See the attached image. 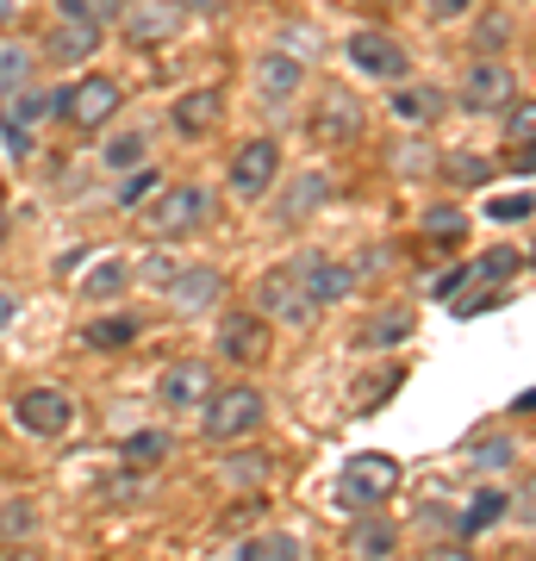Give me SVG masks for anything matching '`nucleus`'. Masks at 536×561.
<instances>
[{"label":"nucleus","mask_w":536,"mask_h":561,"mask_svg":"<svg viewBox=\"0 0 536 561\" xmlns=\"http://www.w3.org/2000/svg\"><path fill=\"white\" fill-rule=\"evenodd\" d=\"M399 493V456H387V449H362V456L343 461L338 474V512H380V505Z\"/></svg>","instance_id":"nucleus-2"},{"label":"nucleus","mask_w":536,"mask_h":561,"mask_svg":"<svg viewBox=\"0 0 536 561\" xmlns=\"http://www.w3.org/2000/svg\"><path fill=\"white\" fill-rule=\"evenodd\" d=\"M162 294H169V312H175V319H199V312H213V306L225 300V275H219V268H199V262H187V268L162 287Z\"/></svg>","instance_id":"nucleus-15"},{"label":"nucleus","mask_w":536,"mask_h":561,"mask_svg":"<svg viewBox=\"0 0 536 561\" xmlns=\"http://www.w3.org/2000/svg\"><path fill=\"white\" fill-rule=\"evenodd\" d=\"M206 393H213V368L206 362H169L157 375V405H169V412H199Z\"/></svg>","instance_id":"nucleus-18"},{"label":"nucleus","mask_w":536,"mask_h":561,"mask_svg":"<svg viewBox=\"0 0 536 561\" xmlns=\"http://www.w3.org/2000/svg\"><path fill=\"white\" fill-rule=\"evenodd\" d=\"M138 219H144V231L150 238H162V243H175V238H194L199 225L213 219V194L199 187V181H162L157 194L138 206Z\"/></svg>","instance_id":"nucleus-1"},{"label":"nucleus","mask_w":536,"mask_h":561,"mask_svg":"<svg viewBox=\"0 0 536 561\" xmlns=\"http://www.w3.org/2000/svg\"><path fill=\"white\" fill-rule=\"evenodd\" d=\"M399 530L380 512H356V530H350V556H394Z\"/></svg>","instance_id":"nucleus-28"},{"label":"nucleus","mask_w":536,"mask_h":561,"mask_svg":"<svg viewBox=\"0 0 536 561\" xmlns=\"http://www.w3.org/2000/svg\"><path fill=\"white\" fill-rule=\"evenodd\" d=\"M20 25V0H0V32H13Z\"/></svg>","instance_id":"nucleus-53"},{"label":"nucleus","mask_w":536,"mask_h":561,"mask_svg":"<svg viewBox=\"0 0 536 561\" xmlns=\"http://www.w3.org/2000/svg\"><path fill=\"white\" fill-rule=\"evenodd\" d=\"M32 69H38L32 44H20V38H7V44H0V94L25 88V81H32Z\"/></svg>","instance_id":"nucleus-33"},{"label":"nucleus","mask_w":536,"mask_h":561,"mask_svg":"<svg viewBox=\"0 0 536 561\" xmlns=\"http://www.w3.org/2000/svg\"><path fill=\"white\" fill-rule=\"evenodd\" d=\"M138 337H144L138 312H100V319L81 324V343H88V350H100V356H113V350H132Z\"/></svg>","instance_id":"nucleus-23"},{"label":"nucleus","mask_w":536,"mask_h":561,"mask_svg":"<svg viewBox=\"0 0 536 561\" xmlns=\"http://www.w3.org/2000/svg\"><path fill=\"white\" fill-rule=\"evenodd\" d=\"M399 387V368H387V375H368V381L356 387V412H375V400H387Z\"/></svg>","instance_id":"nucleus-44"},{"label":"nucleus","mask_w":536,"mask_h":561,"mask_svg":"<svg viewBox=\"0 0 536 561\" xmlns=\"http://www.w3.org/2000/svg\"><path fill=\"white\" fill-rule=\"evenodd\" d=\"M62 94H69V88H32V81H25V88H13V94H0V119L32 125V131H38L44 119H57L62 113Z\"/></svg>","instance_id":"nucleus-20"},{"label":"nucleus","mask_w":536,"mask_h":561,"mask_svg":"<svg viewBox=\"0 0 536 561\" xmlns=\"http://www.w3.org/2000/svg\"><path fill=\"white\" fill-rule=\"evenodd\" d=\"M387 113H394L399 125H412V131H424V125H437L443 113H449V94H443L437 81H394L387 88Z\"/></svg>","instance_id":"nucleus-16"},{"label":"nucleus","mask_w":536,"mask_h":561,"mask_svg":"<svg viewBox=\"0 0 536 561\" xmlns=\"http://www.w3.org/2000/svg\"><path fill=\"white\" fill-rule=\"evenodd\" d=\"M181 268H187L181 256H144V262H138V280H144V287H169Z\"/></svg>","instance_id":"nucleus-41"},{"label":"nucleus","mask_w":536,"mask_h":561,"mask_svg":"<svg viewBox=\"0 0 536 561\" xmlns=\"http://www.w3.org/2000/svg\"><path fill=\"white\" fill-rule=\"evenodd\" d=\"M306 131H312V144H356L362 131H368V106L350 94V88H324L312 101V113H306Z\"/></svg>","instance_id":"nucleus-5"},{"label":"nucleus","mask_w":536,"mask_h":561,"mask_svg":"<svg viewBox=\"0 0 536 561\" xmlns=\"http://www.w3.org/2000/svg\"><path fill=\"white\" fill-rule=\"evenodd\" d=\"M32 530H38V512H32V505H0V537H32Z\"/></svg>","instance_id":"nucleus-42"},{"label":"nucleus","mask_w":536,"mask_h":561,"mask_svg":"<svg viewBox=\"0 0 536 561\" xmlns=\"http://www.w3.org/2000/svg\"><path fill=\"white\" fill-rule=\"evenodd\" d=\"M505 512H512V500H505V486H480L475 500H468V505L456 512V537H461V542L487 537V530H493V524L505 518Z\"/></svg>","instance_id":"nucleus-25"},{"label":"nucleus","mask_w":536,"mask_h":561,"mask_svg":"<svg viewBox=\"0 0 536 561\" xmlns=\"http://www.w3.org/2000/svg\"><path fill=\"white\" fill-rule=\"evenodd\" d=\"M88 256H94V250H62V256H57V275H62V280L81 275V268H88Z\"/></svg>","instance_id":"nucleus-51"},{"label":"nucleus","mask_w":536,"mask_h":561,"mask_svg":"<svg viewBox=\"0 0 536 561\" xmlns=\"http://www.w3.org/2000/svg\"><path fill=\"white\" fill-rule=\"evenodd\" d=\"M181 7H194V13H219L225 0H181Z\"/></svg>","instance_id":"nucleus-57"},{"label":"nucleus","mask_w":536,"mask_h":561,"mask_svg":"<svg viewBox=\"0 0 536 561\" xmlns=\"http://www.w3.org/2000/svg\"><path fill=\"white\" fill-rule=\"evenodd\" d=\"M505 38H512V20H505V13H487V20H480V32H475V57H499V50H505Z\"/></svg>","instance_id":"nucleus-38"},{"label":"nucleus","mask_w":536,"mask_h":561,"mask_svg":"<svg viewBox=\"0 0 536 561\" xmlns=\"http://www.w3.org/2000/svg\"><path fill=\"white\" fill-rule=\"evenodd\" d=\"M431 162H437V150H424V144H399V150H394V169H399V175H424Z\"/></svg>","instance_id":"nucleus-45"},{"label":"nucleus","mask_w":536,"mask_h":561,"mask_svg":"<svg viewBox=\"0 0 536 561\" xmlns=\"http://www.w3.org/2000/svg\"><path fill=\"white\" fill-rule=\"evenodd\" d=\"M287 268H294V280L306 287L312 306H343L350 294H356V268H350L343 256H331V250H299Z\"/></svg>","instance_id":"nucleus-8"},{"label":"nucleus","mask_w":536,"mask_h":561,"mask_svg":"<svg viewBox=\"0 0 536 561\" xmlns=\"http://www.w3.org/2000/svg\"><path fill=\"white\" fill-rule=\"evenodd\" d=\"M250 518H256V505H243V512H225V518H219V530H243Z\"/></svg>","instance_id":"nucleus-52"},{"label":"nucleus","mask_w":536,"mask_h":561,"mask_svg":"<svg viewBox=\"0 0 536 561\" xmlns=\"http://www.w3.org/2000/svg\"><path fill=\"white\" fill-rule=\"evenodd\" d=\"M175 456V437L169 431H132V437L119 443V468H162V461Z\"/></svg>","instance_id":"nucleus-26"},{"label":"nucleus","mask_w":536,"mask_h":561,"mask_svg":"<svg viewBox=\"0 0 536 561\" xmlns=\"http://www.w3.org/2000/svg\"><path fill=\"white\" fill-rule=\"evenodd\" d=\"M138 162H150V138H144L138 125H132V131H113V138L100 144V169H106V175H125V169H138Z\"/></svg>","instance_id":"nucleus-27"},{"label":"nucleus","mask_w":536,"mask_h":561,"mask_svg":"<svg viewBox=\"0 0 536 561\" xmlns=\"http://www.w3.org/2000/svg\"><path fill=\"white\" fill-rule=\"evenodd\" d=\"M119 106H125V88L113 76H81L62 94V119L76 125V131H106V125L119 119Z\"/></svg>","instance_id":"nucleus-7"},{"label":"nucleus","mask_w":536,"mask_h":561,"mask_svg":"<svg viewBox=\"0 0 536 561\" xmlns=\"http://www.w3.org/2000/svg\"><path fill=\"white\" fill-rule=\"evenodd\" d=\"M517 518H524V524H536V481H531V493L517 500Z\"/></svg>","instance_id":"nucleus-55"},{"label":"nucleus","mask_w":536,"mask_h":561,"mask_svg":"<svg viewBox=\"0 0 536 561\" xmlns=\"http://www.w3.org/2000/svg\"><path fill=\"white\" fill-rule=\"evenodd\" d=\"M113 7H125V0H113Z\"/></svg>","instance_id":"nucleus-59"},{"label":"nucleus","mask_w":536,"mask_h":561,"mask_svg":"<svg viewBox=\"0 0 536 561\" xmlns=\"http://www.w3.org/2000/svg\"><path fill=\"white\" fill-rule=\"evenodd\" d=\"M512 461H517V443L512 437H480L475 449H468V468H475V474H505Z\"/></svg>","instance_id":"nucleus-34"},{"label":"nucleus","mask_w":536,"mask_h":561,"mask_svg":"<svg viewBox=\"0 0 536 561\" xmlns=\"http://www.w3.org/2000/svg\"><path fill=\"white\" fill-rule=\"evenodd\" d=\"M343 57H350V69H356V76L380 81V88H394V81L412 76L406 44H399L394 32H380V25H362V32H350V38H343Z\"/></svg>","instance_id":"nucleus-4"},{"label":"nucleus","mask_w":536,"mask_h":561,"mask_svg":"<svg viewBox=\"0 0 536 561\" xmlns=\"http://www.w3.org/2000/svg\"><path fill=\"white\" fill-rule=\"evenodd\" d=\"M468 280H475V262H456V268H443V275H437V287H431V294H437V300H456Z\"/></svg>","instance_id":"nucleus-46"},{"label":"nucleus","mask_w":536,"mask_h":561,"mask_svg":"<svg viewBox=\"0 0 536 561\" xmlns=\"http://www.w3.org/2000/svg\"><path fill=\"white\" fill-rule=\"evenodd\" d=\"M181 25H187L181 0H125L119 7L125 44H169V38H181Z\"/></svg>","instance_id":"nucleus-11"},{"label":"nucleus","mask_w":536,"mask_h":561,"mask_svg":"<svg viewBox=\"0 0 536 561\" xmlns=\"http://www.w3.org/2000/svg\"><path fill=\"white\" fill-rule=\"evenodd\" d=\"M157 187H162V175L150 169V162H138V169H125V175H119V194H113V206H125V213H132V206H144Z\"/></svg>","instance_id":"nucleus-35"},{"label":"nucleus","mask_w":536,"mask_h":561,"mask_svg":"<svg viewBox=\"0 0 536 561\" xmlns=\"http://www.w3.org/2000/svg\"><path fill=\"white\" fill-rule=\"evenodd\" d=\"M281 175V144L275 138H250L231 150V169H225V181H231V194L238 201H262L269 187H275Z\"/></svg>","instance_id":"nucleus-10"},{"label":"nucleus","mask_w":536,"mask_h":561,"mask_svg":"<svg viewBox=\"0 0 536 561\" xmlns=\"http://www.w3.org/2000/svg\"><path fill=\"white\" fill-rule=\"evenodd\" d=\"M225 119V88H187V94H175V106H169V125H175V138L199 144L213 138Z\"/></svg>","instance_id":"nucleus-17"},{"label":"nucleus","mask_w":536,"mask_h":561,"mask_svg":"<svg viewBox=\"0 0 536 561\" xmlns=\"http://www.w3.org/2000/svg\"><path fill=\"white\" fill-rule=\"evenodd\" d=\"M0 243H7V206H0Z\"/></svg>","instance_id":"nucleus-58"},{"label":"nucleus","mask_w":536,"mask_h":561,"mask_svg":"<svg viewBox=\"0 0 536 561\" xmlns=\"http://www.w3.org/2000/svg\"><path fill=\"white\" fill-rule=\"evenodd\" d=\"M350 268H356V280H368V275H380V268H387V250H362L356 262H350Z\"/></svg>","instance_id":"nucleus-50"},{"label":"nucleus","mask_w":536,"mask_h":561,"mask_svg":"<svg viewBox=\"0 0 536 561\" xmlns=\"http://www.w3.org/2000/svg\"><path fill=\"white\" fill-rule=\"evenodd\" d=\"M306 542L287 537V530H262V537H243L238 542V561H299Z\"/></svg>","instance_id":"nucleus-29"},{"label":"nucleus","mask_w":536,"mask_h":561,"mask_svg":"<svg viewBox=\"0 0 536 561\" xmlns=\"http://www.w3.org/2000/svg\"><path fill=\"white\" fill-rule=\"evenodd\" d=\"M505 138H512V150H517V144H536V101H512V106H505Z\"/></svg>","instance_id":"nucleus-39"},{"label":"nucleus","mask_w":536,"mask_h":561,"mask_svg":"<svg viewBox=\"0 0 536 561\" xmlns=\"http://www.w3.org/2000/svg\"><path fill=\"white\" fill-rule=\"evenodd\" d=\"M443 175L461 181V187H487L493 181V162H480L475 150H449V162H443Z\"/></svg>","instance_id":"nucleus-36"},{"label":"nucleus","mask_w":536,"mask_h":561,"mask_svg":"<svg viewBox=\"0 0 536 561\" xmlns=\"http://www.w3.org/2000/svg\"><path fill=\"white\" fill-rule=\"evenodd\" d=\"M13 424H20L25 437H69V424H76V400L62 393V387H25L20 400H13Z\"/></svg>","instance_id":"nucleus-9"},{"label":"nucleus","mask_w":536,"mask_h":561,"mask_svg":"<svg viewBox=\"0 0 536 561\" xmlns=\"http://www.w3.org/2000/svg\"><path fill=\"white\" fill-rule=\"evenodd\" d=\"M57 20H88V25H106V20H119V7H113V0H57Z\"/></svg>","instance_id":"nucleus-37"},{"label":"nucleus","mask_w":536,"mask_h":561,"mask_svg":"<svg viewBox=\"0 0 536 561\" xmlns=\"http://www.w3.org/2000/svg\"><path fill=\"white\" fill-rule=\"evenodd\" d=\"M0 138H7V150H13V157H32V138H38V131H32V125L0 119Z\"/></svg>","instance_id":"nucleus-49"},{"label":"nucleus","mask_w":536,"mask_h":561,"mask_svg":"<svg viewBox=\"0 0 536 561\" xmlns=\"http://www.w3.org/2000/svg\"><path fill=\"white\" fill-rule=\"evenodd\" d=\"M512 412H517V419H531V412H536V387H524V393H517Z\"/></svg>","instance_id":"nucleus-54"},{"label":"nucleus","mask_w":536,"mask_h":561,"mask_svg":"<svg viewBox=\"0 0 536 561\" xmlns=\"http://www.w3.org/2000/svg\"><path fill=\"white\" fill-rule=\"evenodd\" d=\"M13 312H20V300H13V294H0V331L13 324Z\"/></svg>","instance_id":"nucleus-56"},{"label":"nucleus","mask_w":536,"mask_h":561,"mask_svg":"<svg viewBox=\"0 0 536 561\" xmlns=\"http://www.w3.org/2000/svg\"><path fill=\"white\" fill-rule=\"evenodd\" d=\"M524 262H531L524 250H512V243H493V250L475 262V280H480V287H505V280H512Z\"/></svg>","instance_id":"nucleus-30"},{"label":"nucleus","mask_w":536,"mask_h":561,"mask_svg":"<svg viewBox=\"0 0 536 561\" xmlns=\"http://www.w3.org/2000/svg\"><path fill=\"white\" fill-rule=\"evenodd\" d=\"M331 194H338V181L324 175V169H306V175H294L287 187H281V206H275V219H281V225H299V219H312L318 206H331Z\"/></svg>","instance_id":"nucleus-19"},{"label":"nucleus","mask_w":536,"mask_h":561,"mask_svg":"<svg viewBox=\"0 0 536 561\" xmlns=\"http://www.w3.org/2000/svg\"><path fill=\"white\" fill-rule=\"evenodd\" d=\"M449 101H456L461 113H505V106L517 101V76L499 57H475V62H468V76L456 81V94H449Z\"/></svg>","instance_id":"nucleus-6"},{"label":"nucleus","mask_w":536,"mask_h":561,"mask_svg":"<svg viewBox=\"0 0 536 561\" xmlns=\"http://www.w3.org/2000/svg\"><path fill=\"white\" fill-rule=\"evenodd\" d=\"M531 262H536V250H531Z\"/></svg>","instance_id":"nucleus-60"},{"label":"nucleus","mask_w":536,"mask_h":561,"mask_svg":"<svg viewBox=\"0 0 536 561\" xmlns=\"http://www.w3.org/2000/svg\"><path fill=\"white\" fill-rule=\"evenodd\" d=\"M306 88V57H294V44H275L256 57V94L262 106H287Z\"/></svg>","instance_id":"nucleus-14"},{"label":"nucleus","mask_w":536,"mask_h":561,"mask_svg":"<svg viewBox=\"0 0 536 561\" xmlns=\"http://www.w3.org/2000/svg\"><path fill=\"white\" fill-rule=\"evenodd\" d=\"M125 287H132V262L125 256H94L81 268V300L88 306H113Z\"/></svg>","instance_id":"nucleus-21"},{"label":"nucleus","mask_w":536,"mask_h":561,"mask_svg":"<svg viewBox=\"0 0 536 561\" xmlns=\"http://www.w3.org/2000/svg\"><path fill=\"white\" fill-rule=\"evenodd\" d=\"M480 213L499 219V225H517V219H531V213H536V194H499V201H487Z\"/></svg>","instance_id":"nucleus-40"},{"label":"nucleus","mask_w":536,"mask_h":561,"mask_svg":"<svg viewBox=\"0 0 536 561\" xmlns=\"http://www.w3.org/2000/svg\"><path fill=\"white\" fill-rule=\"evenodd\" d=\"M213 343H219V356L256 368V362H269V319H262L256 306H231L219 319V331H213Z\"/></svg>","instance_id":"nucleus-12"},{"label":"nucleus","mask_w":536,"mask_h":561,"mask_svg":"<svg viewBox=\"0 0 536 561\" xmlns=\"http://www.w3.org/2000/svg\"><path fill=\"white\" fill-rule=\"evenodd\" d=\"M262 419H269V400H262V387H213L206 393V405H199V431H206V443H243L256 437Z\"/></svg>","instance_id":"nucleus-3"},{"label":"nucleus","mask_w":536,"mask_h":561,"mask_svg":"<svg viewBox=\"0 0 536 561\" xmlns=\"http://www.w3.org/2000/svg\"><path fill=\"white\" fill-rule=\"evenodd\" d=\"M418 331V319H412V306H387V312H375V319H362V331H356V350H399V343Z\"/></svg>","instance_id":"nucleus-22"},{"label":"nucleus","mask_w":536,"mask_h":561,"mask_svg":"<svg viewBox=\"0 0 536 561\" xmlns=\"http://www.w3.org/2000/svg\"><path fill=\"white\" fill-rule=\"evenodd\" d=\"M418 231H424L431 243H461L468 238V213H461V206H424Z\"/></svg>","instance_id":"nucleus-31"},{"label":"nucleus","mask_w":536,"mask_h":561,"mask_svg":"<svg viewBox=\"0 0 536 561\" xmlns=\"http://www.w3.org/2000/svg\"><path fill=\"white\" fill-rule=\"evenodd\" d=\"M250 300H256L262 319H281V324H312V312H318V306L306 300V287L294 280V268H269Z\"/></svg>","instance_id":"nucleus-13"},{"label":"nucleus","mask_w":536,"mask_h":561,"mask_svg":"<svg viewBox=\"0 0 536 561\" xmlns=\"http://www.w3.org/2000/svg\"><path fill=\"white\" fill-rule=\"evenodd\" d=\"M100 38H106V25H88V20H57V32L44 38V57L50 62H81L94 57Z\"/></svg>","instance_id":"nucleus-24"},{"label":"nucleus","mask_w":536,"mask_h":561,"mask_svg":"<svg viewBox=\"0 0 536 561\" xmlns=\"http://www.w3.org/2000/svg\"><path fill=\"white\" fill-rule=\"evenodd\" d=\"M468 7H475V0H424L431 25H456V20H468Z\"/></svg>","instance_id":"nucleus-48"},{"label":"nucleus","mask_w":536,"mask_h":561,"mask_svg":"<svg viewBox=\"0 0 536 561\" xmlns=\"http://www.w3.org/2000/svg\"><path fill=\"white\" fill-rule=\"evenodd\" d=\"M106 500H113V505H138V500H144V481H138V468H125L119 481H106Z\"/></svg>","instance_id":"nucleus-47"},{"label":"nucleus","mask_w":536,"mask_h":561,"mask_svg":"<svg viewBox=\"0 0 536 561\" xmlns=\"http://www.w3.org/2000/svg\"><path fill=\"white\" fill-rule=\"evenodd\" d=\"M449 306H456V319H475V312H499V294L493 287H461Z\"/></svg>","instance_id":"nucleus-43"},{"label":"nucleus","mask_w":536,"mask_h":561,"mask_svg":"<svg viewBox=\"0 0 536 561\" xmlns=\"http://www.w3.org/2000/svg\"><path fill=\"white\" fill-rule=\"evenodd\" d=\"M219 474H225L231 486H262L269 474H275V461L262 456V449H238V456L219 461Z\"/></svg>","instance_id":"nucleus-32"}]
</instances>
